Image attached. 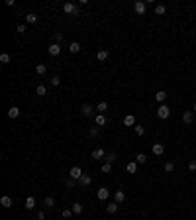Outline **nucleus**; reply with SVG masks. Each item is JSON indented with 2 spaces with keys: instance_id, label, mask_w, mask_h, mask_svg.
<instances>
[{
  "instance_id": "obj_1",
  "label": "nucleus",
  "mask_w": 196,
  "mask_h": 220,
  "mask_svg": "<svg viewBox=\"0 0 196 220\" xmlns=\"http://www.w3.org/2000/svg\"><path fill=\"white\" fill-rule=\"evenodd\" d=\"M63 10L67 12V14H75V16H77L78 12H81V8H78V4H73V2H67V4H63Z\"/></svg>"
},
{
  "instance_id": "obj_2",
  "label": "nucleus",
  "mask_w": 196,
  "mask_h": 220,
  "mask_svg": "<svg viewBox=\"0 0 196 220\" xmlns=\"http://www.w3.org/2000/svg\"><path fill=\"white\" fill-rule=\"evenodd\" d=\"M157 116H159L161 120L169 118V116H171V110H169V106H167V104H161L159 108H157Z\"/></svg>"
},
{
  "instance_id": "obj_3",
  "label": "nucleus",
  "mask_w": 196,
  "mask_h": 220,
  "mask_svg": "<svg viewBox=\"0 0 196 220\" xmlns=\"http://www.w3.org/2000/svg\"><path fill=\"white\" fill-rule=\"evenodd\" d=\"M69 175H71V179H75V181H78L85 173H82V169L81 167H71V171H69Z\"/></svg>"
},
{
  "instance_id": "obj_4",
  "label": "nucleus",
  "mask_w": 196,
  "mask_h": 220,
  "mask_svg": "<svg viewBox=\"0 0 196 220\" xmlns=\"http://www.w3.org/2000/svg\"><path fill=\"white\" fill-rule=\"evenodd\" d=\"M133 10H135L137 14H145V10H147V4L141 2V0H137V2L133 4Z\"/></svg>"
},
{
  "instance_id": "obj_5",
  "label": "nucleus",
  "mask_w": 196,
  "mask_h": 220,
  "mask_svg": "<svg viewBox=\"0 0 196 220\" xmlns=\"http://www.w3.org/2000/svg\"><path fill=\"white\" fill-rule=\"evenodd\" d=\"M47 51H49V55L57 57V55H59V53H61V45H59V43H51V45H49V47H47Z\"/></svg>"
},
{
  "instance_id": "obj_6",
  "label": "nucleus",
  "mask_w": 196,
  "mask_h": 220,
  "mask_svg": "<svg viewBox=\"0 0 196 220\" xmlns=\"http://www.w3.org/2000/svg\"><path fill=\"white\" fill-rule=\"evenodd\" d=\"M96 197L100 198V201H106V198L110 197V191H108L106 187H100V189H98V193H96Z\"/></svg>"
},
{
  "instance_id": "obj_7",
  "label": "nucleus",
  "mask_w": 196,
  "mask_h": 220,
  "mask_svg": "<svg viewBox=\"0 0 196 220\" xmlns=\"http://www.w3.org/2000/svg\"><path fill=\"white\" fill-rule=\"evenodd\" d=\"M124 201H126V193H124L122 189L116 191V193H114V202H118V205H120V202H124Z\"/></svg>"
},
{
  "instance_id": "obj_8",
  "label": "nucleus",
  "mask_w": 196,
  "mask_h": 220,
  "mask_svg": "<svg viewBox=\"0 0 196 220\" xmlns=\"http://www.w3.org/2000/svg\"><path fill=\"white\" fill-rule=\"evenodd\" d=\"M90 183H92V177H90V175H82L81 179H78V185H81V187H88Z\"/></svg>"
},
{
  "instance_id": "obj_9",
  "label": "nucleus",
  "mask_w": 196,
  "mask_h": 220,
  "mask_svg": "<svg viewBox=\"0 0 196 220\" xmlns=\"http://www.w3.org/2000/svg\"><path fill=\"white\" fill-rule=\"evenodd\" d=\"M92 106H90V104H82V108H81V114L82 116H86V118H88V116H92Z\"/></svg>"
},
{
  "instance_id": "obj_10",
  "label": "nucleus",
  "mask_w": 196,
  "mask_h": 220,
  "mask_svg": "<svg viewBox=\"0 0 196 220\" xmlns=\"http://www.w3.org/2000/svg\"><path fill=\"white\" fill-rule=\"evenodd\" d=\"M163 151H165V146L163 144H153V153H155V155H163Z\"/></svg>"
},
{
  "instance_id": "obj_11",
  "label": "nucleus",
  "mask_w": 196,
  "mask_h": 220,
  "mask_svg": "<svg viewBox=\"0 0 196 220\" xmlns=\"http://www.w3.org/2000/svg\"><path fill=\"white\" fill-rule=\"evenodd\" d=\"M182 122H184L186 126H190V124H192V112H190V110H186L184 114H182Z\"/></svg>"
},
{
  "instance_id": "obj_12",
  "label": "nucleus",
  "mask_w": 196,
  "mask_h": 220,
  "mask_svg": "<svg viewBox=\"0 0 196 220\" xmlns=\"http://www.w3.org/2000/svg\"><path fill=\"white\" fill-rule=\"evenodd\" d=\"M106 212L108 214H116V212H118V202H110V205H106Z\"/></svg>"
},
{
  "instance_id": "obj_13",
  "label": "nucleus",
  "mask_w": 196,
  "mask_h": 220,
  "mask_svg": "<svg viewBox=\"0 0 196 220\" xmlns=\"http://www.w3.org/2000/svg\"><path fill=\"white\" fill-rule=\"evenodd\" d=\"M104 155H106V153H104V149H100V147H98V149H94V151L90 153V157H92V159H102Z\"/></svg>"
},
{
  "instance_id": "obj_14",
  "label": "nucleus",
  "mask_w": 196,
  "mask_h": 220,
  "mask_svg": "<svg viewBox=\"0 0 196 220\" xmlns=\"http://www.w3.org/2000/svg\"><path fill=\"white\" fill-rule=\"evenodd\" d=\"M71 210H73V214H82V210H85V206H82L81 202H75V205L71 206Z\"/></svg>"
},
{
  "instance_id": "obj_15",
  "label": "nucleus",
  "mask_w": 196,
  "mask_h": 220,
  "mask_svg": "<svg viewBox=\"0 0 196 220\" xmlns=\"http://www.w3.org/2000/svg\"><path fill=\"white\" fill-rule=\"evenodd\" d=\"M0 205H2L4 208H10V206H12V198H10V197H6V195H4V197L0 198Z\"/></svg>"
},
{
  "instance_id": "obj_16",
  "label": "nucleus",
  "mask_w": 196,
  "mask_h": 220,
  "mask_svg": "<svg viewBox=\"0 0 196 220\" xmlns=\"http://www.w3.org/2000/svg\"><path fill=\"white\" fill-rule=\"evenodd\" d=\"M124 126H135V116L128 114L126 118H124Z\"/></svg>"
},
{
  "instance_id": "obj_17",
  "label": "nucleus",
  "mask_w": 196,
  "mask_h": 220,
  "mask_svg": "<svg viewBox=\"0 0 196 220\" xmlns=\"http://www.w3.org/2000/svg\"><path fill=\"white\" fill-rule=\"evenodd\" d=\"M20 116V108L18 106H12L10 110H8V118H18Z\"/></svg>"
},
{
  "instance_id": "obj_18",
  "label": "nucleus",
  "mask_w": 196,
  "mask_h": 220,
  "mask_svg": "<svg viewBox=\"0 0 196 220\" xmlns=\"http://www.w3.org/2000/svg\"><path fill=\"white\" fill-rule=\"evenodd\" d=\"M94 122H96V126H106L108 120H106V116H104V114H98L96 118H94Z\"/></svg>"
},
{
  "instance_id": "obj_19",
  "label": "nucleus",
  "mask_w": 196,
  "mask_h": 220,
  "mask_svg": "<svg viewBox=\"0 0 196 220\" xmlns=\"http://www.w3.org/2000/svg\"><path fill=\"white\" fill-rule=\"evenodd\" d=\"M26 208L28 210H33V208H35V198H33V197H28L26 198Z\"/></svg>"
},
{
  "instance_id": "obj_20",
  "label": "nucleus",
  "mask_w": 196,
  "mask_h": 220,
  "mask_svg": "<svg viewBox=\"0 0 196 220\" xmlns=\"http://www.w3.org/2000/svg\"><path fill=\"white\" fill-rule=\"evenodd\" d=\"M69 51L73 53V55H75V53H78V51H81V43H77V41H73V43L69 45Z\"/></svg>"
},
{
  "instance_id": "obj_21",
  "label": "nucleus",
  "mask_w": 196,
  "mask_h": 220,
  "mask_svg": "<svg viewBox=\"0 0 196 220\" xmlns=\"http://www.w3.org/2000/svg\"><path fill=\"white\" fill-rule=\"evenodd\" d=\"M108 55H110V53H108V49H100V51H98V61H106L108 59Z\"/></svg>"
},
{
  "instance_id": "obj_22",
  "label": "nucleus",
  "mask_w": 196,
  "mask_h": 220,
  "mask_svg": "<svg viewBox=\"0 0 196 220\" xmlns=\"http://www.w3.org/2000/svg\"><path fill=\"white\" fill-rule=\"evenodd\" d=\"M43 205H45V208H53V206H55V201H53V197H47L43 201Z\"/></svg>"
},
{
  "instance_id": "obj_23",
  "label": "nucleus",
  "mask_w": 196,
  "mask_h": 220,
  "mask_svg": "<svg viewBox=\"0 0 196 220\" xmlns=\"http://www.w3.org/2000/svg\"><path fill=\"white\" fill-rule=\"evenodd\" d=\"M165 12H167V8L163 6V4H157V6H155V14L157 16H163Z\"/></svg>"
},
{
  "instance_id": "obj_24",
  "label": "nucleus",
  "mask_w": 196,
  "mask_h": 220,
  "mask_svg": "<svg viewBox=\"0 0 196 220\" xmlns=\"http://www.w3.org/2000/svg\"><path fill=\"white\" fill-rule=\"evenodd\" d=\"M35 73H37V75H45V73H47V67H45L43 63H39V65L35 67Z\"/></svg>"
},
{
  "instance_id": "obj_25",
  "label": "nucleus",
  "mask_w": 196,
  "mask_h": 220,
  "mask_svg": "<svg viewBox=\"0 0 196 220\" xmlns=\"http://www.w3.org/2000/svg\"><path fill=\"white\" fill-rule=\"evenodd\" d=\"M96 110L100 112V114H104V112H106V110H108V104H106V102H104V100H102V102H98V106H96Z\"/></svg>"
},
{
  "instance_id": "obj_26",
  "label": "nucleus",
  "mask_w": 196,
  "mask_h": 220,
  "mask_svg": "<svg viewBox=\"0 0 196 220\" xmlns=\"http://www.w3.org/2000/svg\"><path fill=\"white\" fill-rule=\"evenodd\" d=\"M137 171V161H131V163H128V173H135Z\"/></svg>"
},
{
  "instance_id": "obj_27",
  "label": "nucleus",
  "mask_w": 196,
  "mask_h": 220,
  "mask_svg": "<svg viewBox=\"0 0 196 220\" xmlns=\"http://www.w3.org/2000/svg\"><path fill=\"white\" fill-rule=\"evenodd\" d=\"M26 20H28V24H35L37 22V16L33 14V12H30V14L26 16Z\"/></svg>"
},
{
  "instance_id": "obj_28",
  "label": "nucleus",
  "mask_w": 196,
  "mask_h": 220,
  "mask_svg": "<svg viewBox=\"0 0 196 220\" xmlns=\"http://www.w3.org/2000/svg\"><path fill=\"white\" fill-rule=\"evenodd\" d=\"M35 93L39 94V96H45V94H47V89H45L43 85H39V86H37V89H35Z\"/></svg>"
},
{
  "instance_id": "obj_29",
  "label": "nucleus",
  "mask_w": 196,
  "mask_h": 220,
  "mask_svg": "<svg viewBox=\"0 0 196 220\" xmlns=\"http://www.w3.org/2000/svg\"><path fill=\"white\" fill-rule=\"evenodd\" d=\"M155 98H157V100H159V102H163L165 98H167V93H165V90H159V93L155 94Z\"/></svg>"
},
{
  "instance_id": "obj_30",
  "label": "nucleus",
  "mask_w": 196,
  "mask_h": 220,
  "mask_svg": "<svg viewBox=\"0 0 196 220\" xmlns=\"http://www.w3.org/2000/svg\"><path fill=\"white\" fill-rule=\"evenodd\" d=\"M135 161H137V163H145V161H147V155H145V153H137Z\"/></svg>"
},
{
  "instance_id": "obj_31",
  "label": "nucleus",
  "mask_w": 196,
  "mask_h": 220,
  "mask_svg": "<svg viewBox=\"0 0 196 220\" xmlns=\"http://www.w3.org/2000/svg\"><path fill=\"white\" fill-rule=\"evenodd\" d=\"M165 171H167V173L174 171V163H173V161H169V163H165Z\"/></svg>"
},
{
  "instance_id": "obj_32",
  "label": "nucleus",
  "mask_w": 196,
  "mask_h": 220,
  "mask_svg": "<svg viewBox=\"0 0 196 220\" xmlns=\"http://www.w3.org/2000/svg\"><path fill=\"white\" fill-rule=\"evenodd\" d=\"M0 63H10V55H8V53H2V55H0Z\"/></svg>"
},
{
  "instance_id": "obj_33",
  "label": "nucleus",
  "mask_w": 196,
  "mask_h": 220,
  "mask_svg": "<svg viewBox=\"0 0 196 220\" xmlns=\"http://www.w3.org/2000/svg\"><path fill=\"white\" fill-rule=\"evenodd\" d=\"M59 83H61L59 75H55V77H51V85H53V86H59Z\"/></svg>"
},
{
  "instance_id": "obj_34",
  "label": "nucleus",
  "mask_w": 196,
  "mask_h": 220,
  "mask_svg": "<svg viewBox=\"0 0 196 220\" xmlns=\"http://www.w3.org/2000/svg\"><path fill=\"white\" fill-rule=\"evenodd\" d=\"M135 134H137V136H143V134H145V128L137 124V126H135Z\"/></svg>"
},
{
  "instance_id": "obj_35",
  "label": "nucleus",
  "mask_w": 196,
  "mask_h": 220,
  "mask_svg": "<svg viewBox=\"0 0 196 220\" xmlns=\"http://www.w3.org/2000/svg\"><path fill=\"white\" fill-rule=\"evenodd\" d=\"M116 157H118L116 153H108V155H106V163H112V161H116Z\"/></svg>"
},
{
  "instance_id": "obj_36",
  "label": "nucleus",
  "mask_w": 196,
  "mask_h": 220,
  "mask_svg": "<svg viewBox=\"0 0 196 220\" xmlns=\"http://www.w3.org/2000/svg\"><path fill=\"white\" fill-rule=\"evenodd\" d=\"M75 183H77L75 179H67V181H65V187H67V189H73V187H75Z\"/></svg>"
},
{
  "instance_id": "obj_37",
  "label": "nucleus",
  "mask_w": 196,
  "mask_h": 220,
  "mask_svg": "<svg viewBox=\"0 0 196 220\" xmlns=\"http://www.w3.org/2000/svg\"><path fill=\"white\" fill-rule=\"evenodd\" d=\"M88 136H90V138H96V136H98V128H90V130H88Z\"/></svg>"
},
{
  "instance_id": "obj_38",
  "label": "nucleus",
  "mask_w": 196,
  "mask_h": 220,
  "mask_svg": "<svg viewBox=\"0 0 196 220\" xmlns=\"http://www.w3.org/2000/svg\"><path fill=\"white\" fill-rule=\"evenodd\" d=\"M110 169H112V163H104L102 165V173H110Z\"/></svg>"
},
{
  "instance_id": "obj_39",
  "label": "nucleus",
  "mask_w": 196,
  "mask_h": 220,
  "mask_svg": "<svg viewBox=\"0 0 196 220\" xmlns=\"http://www.w3.org/2000/svg\"><path fill=\"white\" fill-rule=\"evenodd\" d=\"M71 216H73V210H71V208H65L63 210V218H71Z\"/></svg>"
},
{
  "instance_id": "obj_40",
  "label": "nucleus",
  "mask_w": 196,
  "mask_h": 220,
  "mask_svg": "<svg viewBox=\"0 0 196 220\" xmlns=\"http://www.w3.org/2000/svg\"><path fill=\"white\" fill-rule=\"evenodd\" d=\"M188 169H190V171H196V159H192L188 163Z\"/></svg>"
},
{
  "instance_id": "obj_41",
  "label": "nucleus",
  "mask_w": 196,
  "mask_h": 220,
  "mask_svg": "<svg viewBox=\"0 0 196 220\" xmlns=\"http://www.w3.org/2000/svg\"><path fill=\"white\" fill-rule=\"evenodd\" d=\"M16 32H18V34H24V32H26V26H24V24H20V26L16 28Z\"/></svg>"
},
{
  "instance_id": "obj_42",
  "label": "nucleus",
  "mask_w": 196,
  "mask_h": 220,
  "mask_svg": "<svg viewBox=\"0 0 196 220\" xmlns=\"http://www.w3.org/2000/svg\"><path fill=\"white\" fill-rule=\"evenodd\" d=\"M53 37H55V43H61V39H63V34H55Z\"/></svg>"
},
{
  "instance_id": "obj_43",
  "label": "nucleus",
  "mask_w": 196,
  "mask_h": 220,
  "mask_svg": "<svg viewBox=\"0 0 196 220\" xmlns=\"http://www.w3.org/2000/svg\"><path fill=\"white\" fill-rule=\"evenodd\" d=\"M37 220H45V214H43V210H41V212H37Z\"/></svg>"
},
{
  "instance_id": "obj_44",
  "label": "nucleus",
  "mask_w": 196,
  "mask_h": 220,
  "mask_svg": "<svg viewBox=\"0 0 196 220\" xmlns=\"http://www.w3.org/2000/svg\"><path fill=\"white\" fill-rule=\"evenodd\" d=\"M194 110H196V102H194Z\"/></svg>"
}]
</instances>
